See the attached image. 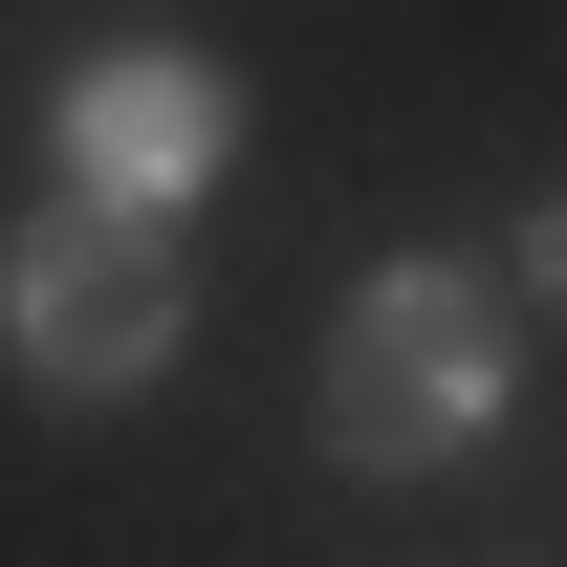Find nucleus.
I'll return each mask as SVG.
<instances>
[{"label": "nucleus", "instance_id": "1", "mask_svg": "<svg viewBox=\"0 0 567 567\" xmlns=\"http://www.w3.org/2000/svg\"><path fill=\"white\" fill-rule=\"evenodd\" d=\"M175 328H197V284H175V240H153L132 197H66L22 262H0V350H22V393H66V415L153 393Z\"/></svg>", "mask_w": 567, "mask_h": 567}, {"label": "nucleus", "instance_id": "2", "mask_svg": "<svg viewBox=\"0 0 567 567\" xmlns=\"http://www.w3.org/2000/svg\"><path fill=\"white\" fill-rule=\"evenodd\" d=\"M502 415V306L458 262H393V284H350L328 306V458H458V436Z\"/></svg>", "mask_w": 567, "mask_h": 567}, {"label": "nucleus", "instance_id": "3", "mask_svg": "<svg viewBox=\"0 0 567 567\" xmlns=\"http://www.w3.org/2000/svg\"><path fill=\"white\" fill-rule=\"evenodd\" d=\"M197 175H218V66H175V44H110V66H66V197L175 218Z\"/></svg>", "mask_w": 567, "mask_h": 567}, {"label": "nucleus", "instance_id": "4", "mask_svg": "<svg viewBox=\"0 0 567 567\" xmlns=\"http://www.w3.org/2000/svg\"><path fill=\"white\" fill-rule=\"evenodd\" d=\"M524 284H546V306H567V197H546V218H524Z\"/></svg>", "mask_w": 567, "mask_h": 567}]
</instances>
